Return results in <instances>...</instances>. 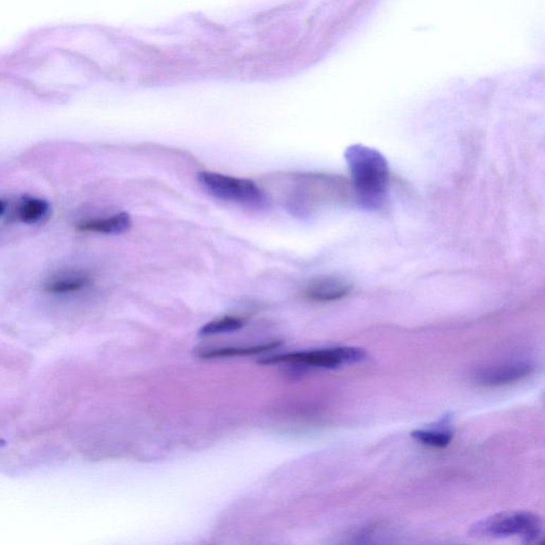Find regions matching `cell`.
Instances as JSON below:
<instances>
[{
    "instance_id": "cell-1",
    "label": "cell",
    "mask_w": 545,
    "mask_h": 545,
    "mask_svg": "<svg viewBox=\"0 0 545 545\" xmlns=\"http://www.w3.org/2000/svg\"><path fill=\"white\" fill-rule=\"evenodd\" d=\"M358 200L369 209L383 206L389 183L385 157L373 148L353 145L345 152Z\"/></svg>"
},
{
    "instance_id": "cell-2",
    "label": "cell",
    "mask_w": 545,
    "mask_h": 545,
    "mask_svg": "<svg viewBox=\"0 0 545 545\" xmlns=\"http://www.w3.org/2000/svg\"><path fill=\"white\" fill-rule=\"evenodd\" d=\"M470 536L475 538L519 537L523 543L538 542L543 534V521L528 511H507L480 520L471 526Z\"/></svg>"
},
{
    "instance_id": "cell-3",
    "label": "cell",
    "mask_w": 545,
    "mask_h": 545,
    "mask_svg": "<svg viewBox=\"0 0 545 545\" xmlns=\"http://www.w3.org/2000/svg\"><path fill=\"white\" fill-rule=\"evenodd\" d=\"M198 180L214 197L225 202L250 206H263L267 202L264 192L248 179L235 178L213 172H202Z\"/></svg>"
},
{
    "instance_id": "cell-4",
    "label": "cell",
    "mask_w": 545,
    "mask_h": 545,
    "mask_svg": "<svg viewBox=\"0 0 545 545\" xmlns=\"http://www.w3.org/2000/svg\"><path fill=\"white\" fill-rule=\"evenodd\" d=\"M367 357V354L362 348L342 346V348H324V350H309V352L290 353V354L264 359L261 362H291L307 365V367L335 369L341 365L362 362Z\"/></svg>"
},
{
    "instance_id": "cell-5",
    "label": "cell",
    "mask_w": 545,
    "mask_h": 545,
    "mask_svg": "<svg viewBox=\"0 0 545 545\" xmlns=\"http://www.w3.org/2000/svg\"><path fill=\"white\" fill-rule=\"evenodd\" d=\"M534 369V362L527 359H508L480 367L474 373V379L486 387H500L520 381Z\"/></svg>"
},
{
    "instance_id": "cell-6",
    "label": "cell",
    "mask_w": 545,
    "mask_h": 545,
    "mask_svg": "<svg viewBox=\"0 0 545 545\" xmlns=\"http://www.w3.org/2000/svg\"><path fill=\"white\" fill-rule=\"evenodd\" d=\"M352 285L342 277H322L308 286L306 295L317 302H331L348 295Z\"/></svg>"
},
{
    "instance_id": "cell-7",
    "label": "cell",
    "mask_w": 545,
    "mask_h": 545,
    "mask_svg": "<svg viewBox=\"0 0 545 545\" xmlns=\"http://www.w3.org/2000/svg\"><path fill=\"white\" fill-rule=\"evenodd\" d=\"M454 436L452 415H444L437 424L431 427L415 429L411 432V437L415 441L430 448H442L448 446Z\"/></svg>"
},
{
    "instance_id": "cell-8",
    "label": "cell",
    "mask_w": 545,
    "mask_h": 545,
    "mask_svg": "<svg viewBox=\"0 0 545 545\" xmlns=\"http://www.w3.org/2000/svg\"><path fill=\"white\" fill-rule=\"evenodd\" d=\"M130 226V215L126 212H121L106 219L87 221L79 225L78 228L80 231H91V233L118 235V233H126Z\"/></svg>"
},
{
    "instance_id": "cell-9",
    "label": "cell",
    "mask_w": 545,
    "mask_h": 545,
    "mask_svg": "<svg viewBox=\"0 0 545 545\" xmlns=\"http://www.w3.org/2000/svg\"><path fill=\"white\" fill-rule=\"evenodd\" d=\"M89 283V277L87 275L77 271V273L62 275L59 278H54L46 286V290L49 293L54 294L74 293L85 289Z\"/></svg>"
},
{
    "instance_id": "cell-10",
    "label": "cell",
    "mask_w": 545,
    "mask_h": 545,
    "mask_svg": "<svg viewBox=\"0 0 545 545\" xmlns=\"http://www.w3.org/2000/svg\"><path fill=\"white\" fill-rule=\"evenodd\" d=\"M279 342L264 344V345L250 346V348H214V350H206L200 353V356L204 358H217V357L250 356L256 355L265 350H273L278 348Z\"/></svg>"
},
{
    "instance_id": "cell-11",
    "label": "cell",
    "mask_w": 545,
    "mask_h": 545,
    "mask_svg": "<svg viewBox=\"0 0 545 545\" xmlns=\"http://www.w3.org/2000/svg\"><path fill=\"white\" fill-rule=\"evenodd\" d=\"M49 206L39 198H27L20 204L18 216L25 223H37L47 215Z\"/></svg>"
},
{
    "instance_id": "cell-12",
    "label": "cell",
    "mask_w": 545,
    "mask_h": 545,
    "mask_svg": "<svg viewBox=\"0 0 545 545\" xmlns=\"http://www.w3.org/2000/svg\"><path fill=\"white\" fill-rule=\"evenodd\" d=\"M244 322L238 317H227L216 321L206 324L200 331V335L202 337L207 336L220 335V333H231L241 329Z\"/></svg>"
},
{
    "instance_id": "cell-13",
    "label": "cell",
    "mask_w": 545,
    "mask_h": 545,
    "mask_svg": "<svg viewBox=\"0 0 545 545\" xmlns=\"http://www.w3.org/2000/svg\"><path fill=\"white\" fill-rule=\"evenodd\" d=\"M6 210V204L3 200H0V215H3V213Z\"/></svg>"
},
{
    "instance_id": "cell-14",
    "label": "cell",
    "mask_w": 545,
    "mask_h": 545,
    "mask_svg": "<svg viewBox=\"0 0 545 545\" xmlns=\"http://www.w3.org/2000/svg\"><path fill=\"white\" fill-rule=\"evenodd\" d=\"M5 446V441H3V440H0V446Z\"/></svg>"
}]
</instances>
